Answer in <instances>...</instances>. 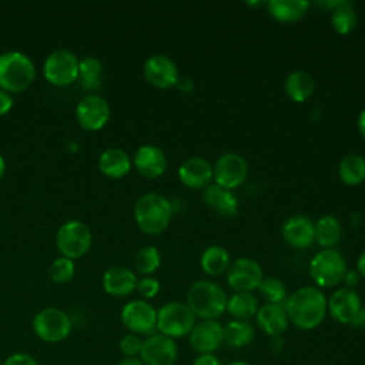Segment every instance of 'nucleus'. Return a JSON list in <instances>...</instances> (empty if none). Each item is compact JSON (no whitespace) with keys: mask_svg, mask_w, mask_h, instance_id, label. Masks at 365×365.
Here are the masks:
<instances>
[{"mask_svg":"<svg viewBox=\"0 0 365 365\" xmlns=\"http://www.w3.org/2000/svg\"><path fill=\"white\" fill-rule=\"evenodd\" d=\"M289 322L302 331L317 328L325 319L328 307L324 292L318 287H302L294 291L284 304Z\"/></svg>","mask_w":365,"mask_h":365,"instance_id":"f257e3e1","label":"nucleus"},{"mask_svg":"<svg viewBox=\"0 0 365 365\" xmlns=\"http://www.w3.org/2000/svg\"><path fill=\"white\" fill-rule=\"evenodd\" d=\"M134 218L143 232L157 235L170 225L173 205L168 198L158 192H145L135 201Z\"/></svg>","mask_w":365,"mask_h":365,"instance_id":"f03ea898","label":"nucleus"},{"mask_svg":"<svg viewBox=\"0 0 365 365\" xmlns=\"http://www.w3.org/2000/svg\"><path fill=\"white\" fill-rule=\"evenodd\" d=\"M227 299L224 289L208 279L195 281L187 292L188 308L202 321L221 317L227 309Z\"/></svg>","mask_w":365,"mask_h":365,"instance_id":"7ed1b4c3","label":"nucleus"},{"mask_svg":"<svg viewBox=\"0 0 365 365\" xmlns=\"http://www.w3.org/2000/svg\"><path fill=\"white\" fill-rule=\"evenodd\" d=\"M36 68L30 57L20 51L0 54V88L19 93L26 90L34 80Z\"/></svg>","mask_w":365,"mask_h":365,"instance_id":"20e7f679","label":"nucleus"},{"mask_svg":"<svg viewBox=\"0 0 365 365\" xmlns=\"http://www.w3.org/2000/svg\"><path fill=\"white\" fill-rule=\"evenodd\" d=\"M346 269L344 255L334 248L318 251L309 261V275L321 288H332L341 284Z\"/></svg>","mask_w":365,"mask_h":365,"instance_id":"39448f33","label":"nucleus"},{"mask_svg":"<svg viewBox=\"0 0 365 365\" xmlns=\"http://www.w3.org/2000/svg\"><path fill=\"white\" fill-rule=\"evenodd\" d=\"M195 325V315L184 302L171 301L157 311V329L168 338H182Z\"/></svg>","mask_w":365,"mask_h":365,"instance_id":"423d86ee","label":"nucleus"},{"mask_svg":"<svg viewBox=\"0 0 365 365\" xmlns=\"http://www.w3.org/2000/svg\"><path fill=\"white\" fill-rule=\"evenodd\" d=\"M91 240L93 235L90 228L84 222L76 220L63 224L58 228L56 237L57 248L63 257L70 259L84 255L91 245Z\"/></svg>","mask_w":365,"mask_h":365,"instance_id":"0eeeda50","label":"nucleus"},{"mask_svg":"<svg viewBox=\"0 0 365 365\" xmlns=\"http://www.w3.org/2000/svg\"><path fill=\"white\" fill-rule=\"evenodd\" d=\"M33 329L46 342H60L68 336L71 321L63 309L48 307L37 312L33 319Z\"/></svg>","mask_w":365,"mask_h":365,"instance_id":"6e6552de","label":"nucleus"},{"mask_svg":"<svg viewBox=\"0 0 365 365\" xmlns=\"http://www.w3.org/2000/svg\"><path fill=\"white\" fill-rule=\"evenodd\" d=\"M78 63L80 60L74 53L66 48H60L48 54L44 61V76L46 78L58 87L68 86L74 83L78 77Z\"/></svg>","mask_w":365,"mask_h":365,"instance_id":"1a4fd4ad","label":"nucleus"},{"mask_svg":"<svg viewBox=\"0 0 365 365\" xmlns=\"http://www.w3.org/2000/svg\"><path fill=\"white\" fill-rule=\"evenodd\" d=\"M212 171L215 184L231 191L245 182L248 164L242 155L237 153H225L217 158Z\"/></svg>","mask_w":365,"mask_h":365,"instance_id":"9d476101","label":"nucleus"},{"mask_svg":"<svg viewBox=\"0 0 365 365\" xmlns=\"http://www.w3.org/2000/svg\"><path fill=\"white\" fill-rule=\"evenodd\" d=\"M121 322L131 334H151L157 328V311L150 302L134 299L123 307Z\"/></svg>","mask_w":365,"mask_h":365,"instance_id":"9b49d317","label":"nucleus"},{"mask_svg":"<svg viewBox=\"0 0 365 365\" xmlns=\"http://www.w3.org/2000/svg\"><path fill=\"white\" fill-rule=\"evenodd\" d=\"M262 278V268L251 258H238L227 269V282L235 292H252L258 289Z\"/></svg>","mask_w":365,"mask_h":365,"instance_id":"f8f14e48","label":"nucleus"},{"mask_svg":"<svg viewBox=\"0 0 365 365\" xmlns=\"http://www.w3.org/2000/svg\"><path fill=\"white\" fill-rule=\"evenodd\" d=\"M178 348L173 338L163 334H153L143 341L140 359L144 365H174Z\"/></svg>","mask_w":365,"mask_h":365,"instance_id":"ddd939ff","label":"nucleus"},{"mask_svg":"<svg viewBox=\"0 0 365 365\" xmlns=\"http://www.w3.org/2000/svg\"><path fill=\"white\" fill-rule=\"evenodd\" d=\"M76 117L83 128L100 130L110 120V106L101 96L87 94L77 103Z\"/></svg>","mask_w":365,"mask_h":365,"instance_id":"4468645a","label":"nucleus"},{"mask_svg":"<svg viewBox=\"0 0 365 365\" xmlns=\"http://www.w3.org/2000/svg\"><path fill=\"white\" fill-rule=\"evenodd\" d=\"M144 78L157 88H171L178 83V70L175 63L165 54L148 57L143 67Z\"/></svg>","mask_w":365,"mask_h":365,"instance_id":"2eb2a0df","label":"nucleus"},{"mask_svg":"<svg viewBox=\"0 0 365 365\" xmlns=\"http://www.w3.org/2000/svg\"><path fill=\"white\" fill-rule=\"evenodd\" d=\"M331 317L339 324H352L356 318L362 302L359 294L355 289L342 287L338 288L327 301Z\"/></svg>","mask_w":365,"mask_h":365,"instance_id":"dca6fc26","label":"nucleus"},{"mask_svg":"<svg viewBox=\"0 0 365 365\" xmlns=\"http://www.w3.org/2000/svg\"><path fill=\"white\" fill-rule=\"evenodd\" d=\"M191 348L198 354H214L222 341V325L215 319L201 321L195 324L188 334Z\"/></svg>","mask_w":365,"mask_h":365,"instance_id":"f3484780","label":"nucleus"},{"mask_svg":"<svg viewBox=\"0 0 365 365\" xmlns=\"http://www.w3.org/2000/svg\"><path fill=\"white\" fill-rule=\"evenodd\" d=\"M178 178L188 188H205L214 178L212 165L204 157H188L178 168Z\"/></svg>","mask_w":365,"mask_h":365,"instance_id":"a211bd4d","label":"nucleus"},{"mask_svg":"<svg viewBox=\"0 0 365 365\" xmlns=\"http://www.w3.org/2000/svg\"><path fill=\"white\" fill-rule=\"evenodd\" d=\"M134 165L143 177L157 178L167 170V157L160 147L144 144L134 155Z\"/></svg>","mask_w":365,"mask_h":365,"instance_id":"6ab92c4d","label":"nucleus"},{"mask_svg":"<svg viewBox=\"0 0 365 365\" xmlns=\"http://www.w3.org/2000/svg\"><path fill=\"white\" fill-rule=\"evenodd\" d=\"M257 325L268 336H282L288 329L289 319L281 304H265L257 311Z\"/></svg>","mask_w":365,"mask_h":365,"instance_id":"aec40b11","label":"nucleus"},{"mask_svg":"<svg viewBox=\"0 0 365 365\" xmlns=\"http://www.w3.org/2000/svg\"><path fill=\"white\" fill-rule=\"evenodd\" d=\"M282 238L294 248H308L314 242V222L305 215H294L284 222Z\"/></svg>","mask_w":365,"mask_h":365,"instance_id":"412c9836","label":"nucleus"},{"mask_svg":"<svg viewBox=\"0 0 365 365\" xmlns=\"http://www.w3.org/2000/svg\"><path fill=\"white\" fill-rule=\"evenodd\" d=\"M103 287L106 292L113 297H127L135 289L137 277L125 267H111L104 272Z\"/></svg>","mask_w":365,"mask_h":365,"instance_id":"4be33fe9","label":"nucleus"},{"mask_svg":"<svg viewBox=\"0 0 365 365\" xmlns=\"http://www.w3.org/2000/svg\"><path fill=\"white\" fill-rule=\"evenodd\" d=\"M202 201L207 207H210L211 210H214L215 212H218L220 215L224 217H231L237 212L238 208V201L234 197V194L230 190H225L220 185L214 184H208L204 190H202Z\"/></svg>","mask_w":365,"mask_h":365,"instance_id":"5701e85b","label":"nucleus"},{"mask_svg":"<svg viewBox=\"0 0 365 365\" xmlns=\"http://www.w3.org/2000/svg\"><path fill=\"white\" fill-rule=\"evenodd\" d=\"M98 168L110 178H121L130 171L131 160L121 148H107L98 158Z\"/></svg>","mask_w":365,"mask_h":365,"instance_id":"b1692460","label":"nucleus"},{"mask_svg":"<svg viewBox=\"0 0 365 365\" xmlns=\"http://www.w3.org/2000/svg\"><path fill=\"white\" fill-rule=\"evenodd\" d=\"M308 9L309 1L305 0H271L267 3L269 16L281 23H294L299 20Z\"/></svg>","mask_w":365,"mask_h":365,"instance_id":"393cba45","label":"nucleus"},{"mask_svg":"<svg viewBox=\"0 0 365 365\" xmlns=\"http://www.w3.org/2000/svg\"><path fill=\"white\" fill-rule=\"evenodd\" d=\"M287 96L295 103L307 101L315 91L314 77L302 70H295L289 73L284 84Z\"/></svg>","mask_w":365,"mask_h":365,"instance_id":"a878e982","label":"nucleus"},{"mask_svg":"<svg viewBox=\"0 0 365 365\" xmlns=\"http://www.w3.org/2000/svg\"><path fill=\"white\" fill-rule=\"evenodd\" d=\"M342 235L339 220L334 215H322L314 224V240L324 248H332L338 244Z\"/></svg>","mask_w":365,"mask_h":365,"instance_id":"bb28decb","label":"nucleus"},{"mask_svg":"<svg viewBox=\"0 0 365 365\" xmlns=\"http://www.w3.org/2000/svg\"><path fill=\"white\" fill-rule=\"evenodd\" d=\"M255 335L254 327L248 321L232 319L222 327V341L231 348L247 346Z\"/></svg>","mask_w":365,"mask_h":365,"instance_id":"cd10ccee","label":"nucleus"},{"mask_svg":"<svg viewBox=\"0 0 365 365\" xmlns=\"http://www.w3.org/2000/svg\"><path fill=\"white\" fill-rule=\"evenodd\" d=\"M200 265L207 275L218 277L228 269L230 255L224 247L211 245L202 251Z\"/></svg>","mask_w":365,"mask_h":365,"instance_id":"c85d7f7f","label":"nucleus"},{"mask_svg":"<svg viewBox=\"0 0 365 365\" xmlns=\"http://www.w3.org/2000/svg\"><path fill=\"white\" fill-rule=\"evenodd\" d=\"M338 174L344 184L359 185L365 181V157L359 154L345 155L339 161Z\"/></svg>","mask_w":365,"mask_h":365,"instance_id":"c756f323","label":"nucleus"},{"mask_svg":"<svg viewBox=\"0 0 365 365\" xmlns=\"http://www.w3.org/2000/svg\"><path fill=\"white\" fill-rule=\"evenodd\" d=\"M234 319L248 321L257 315L258 301L251 292H235L227 299V309Z\"/></svg>","mask_w":365,"mask_h":365,"instance_id":"7c9ffc66","label":"nucleus"},{"mask_svg":"<svg viewBox=\"0 0 365 365\" xmlns=\"http://www.w3.org/2000/svg\"><path fill=\"white\" fill-rule=\"evenodd\" d=\"M103 64L97 57L86 56L78 63V77L80 84L86 90H96L101 84Z\"/></svg>","mask_w":365,"mask_h":365,"instance_id":"2f4dec72","label":"nucleus"},{"mask_svg":"<svg viewBox=\"0 0 365 365\" xmlns=\"http://www.w3.org/2000/svg\"><path fill=\"white\" fill-rule=\"evenodd\" d=\"M331 23L336 33L345 36L349 34L358 24V14L352 1H341L334 10H331Z\"/></svg>","mask_w":365,"mask_h":365,"instance_id":"473e14b6","label":"nucleus"},{"mask_svg":"<svg viewBox=\"0 0 365 365\" xmlns=\"http://www.w3.org/2000/svg\"><path fill=\"white\" fill-rule=\"evenodd\" d=\"M259 294L264 297L267 304H281L284 305L287 301V288L284 282L275 277L262 278L259 287Z\"/></svg>","mask_w":365,"mask_h":365,"instance_id":"72a5a7b5","label":"nucleus"},{"mask_svg":"<svg viewBox=\"0 0 365 365\" xmlns=\"http://www.w3.org/2000/svg\"><path fill=\"white\" fill-rule=\"evenodd\" d=\"M160 262H161V257H160V252L153 245H145L143 247L137 254H135V258H134V265L137 268V271L143 275H148V274H153L158 267H160Z\"/></svg>","mask_w":365,"mask_h":365,"instance_id":"f704fd0d","label":"nucleus"},{"mask_svg":"<svg viewBox=\"0 0 365 365\" xmlns=\"http://www.w3.org/2000/svg\"><path fill=\"white\" fill-rule=\"evenodd\" d=\"M74 262L67 257L56 258L50 267V277L57 284L68 282L74 277Z\"/></svg>","mask_w":365,"mask_h":365,"instance_id":"c9c22d12","label":"nucleus"},{"mask_svg":"<svg viewBox=\"0 0 365 365\" xmlns=\"http://www.w3.org/2000/svg\"><path fill=\"white\" fill-rule=\"evenodd\" d=\"M118 346L124 358H137L143 348V339L135 334H127L120 339Z\"/></svg>","mask_w":365,"mask_h":365,"instance_id":"e433bc0d","label":"nucleus"},{"mask_svg":"<svg viewBox=\"0 0 365 365\" xmlns=\"http://www.w3.org/2000/svg\"><path fill=\"white\" fill-rule=\"evenodd\" d=\"M135 289L143 298H154L160 291V282L153 277H144L137 281Z\"/></svg>","mask_w":365,"mask_h":365,"instance_id":"4c0bfd02","label":"nucleus"},{"mask_svg":"<svg viewBox=\"0 0 365 365\" xmlns=\"http://www.w3.org/2000/svg\"><path fill=\"white\" fill-rule=\"evenodd\" d=\"M3 365H38V362L29 354L24 352H17L10 355Z\"/></svg>","mask_w":365,"mask_h":365,"instance_id":"58836bf2","label":"nucleus"},{"mask_svg":"<svg viewBox=\"0 0 365 365\" xmlns=\"http://www.w3.org/2000/svg\"><path fill=\"white\" fill-rule=\"evenodd\" d=\"M359 279H361V275H359V272L356 269H346L342 282L345 284L346 288L355 289V287L359 284Z\"/></svg>","mask_w":365,"mask_h":365,"instance_id":"ea45409f","label":"nucleus"},{"mask_svg":"<svg viewBox=\"0 0 365 365\" xmlns=\"http://www.w3.org/2000/svg\"><path fill=\"white\" fill-rule=\"evenodd\" d=\"M192 365H221V361L214 354H198Z\"/></svg>","mask_w":365,"mask_h":365,"instance_id":"a19ab883","label":"nucleus"},{"mask_svg":"<svg viewBox=\"0 0 365 365\" xmlns=\"http://www.w3.org/2000/svg\"><path fill=\"white\" fill-rule=\"evenodd\" d=\"M13 106V98L10 93L0 88V115H4Z\"/></svg>","mask_w":365,"mask_h":365,"instance_id":"79ce46f5","label":"nucleus"},{"mask_svg":"<svg viewBox=\"0 0 365 365\" xmlns=\"http://www.w3.org/2000/svg\"><path fill=\"white\" fill-rule=\"evenodd\" d=\"M269 346L274 352H279L282 348H284V339L282 336H271V341H269Z\"/></svg>","mask_w":365,"mask_h":365,"instance_id":"37998d69","label":"nucleus"},{"mask_svg":"<svg viewBox=\"0 0 365 365\" xmlns=\"http://www.w3.org/2000/svg\"><path fill=\"white\" fill-rule=\"evenodd\" d=\"M355 328H365V307H362L356 315V318L354 319V322L351 324Z\"/></svg>","mask_w":365,"mask_h":365,"instance_id":"c03bdc74","label":"nucleus"},{"mask_svg":"<svg viewBox=\"0 0 365 365\" xmlns=\"http://www.w3.org/2000/svg\"><path fill=\"white\" fill-rule=\"evenodd\" d=\"M356 271L359 272L361 277L365 278V250L359 254V257L356 259Z\"/></svg>","mask_w":365,"mask_h":365,"instance_id":"a18cd8bd","label":"nucleus"},{"mask_svg":"<svg viewBox=\"0 0 365 365\" xmlns=\"http://www.w3.org/2000/svg\"><path fill=\"white\" fill-rule=\"evenodd\" d=\"M358 130H359V134L365 138V108L361 111L358 117Z\"/></svg>","mask_w":365,"mask_h":365,"instance_id":"49530a36","label":"nucleus"},{"mask_svg":"<svg viewBox=\"0 0 365 365\" xmlns=\"http://www.w3.org/2000/svg\"><path fill=\"white\" fill-rule=\"evenodd\" d=\"M117 365H144L143 361L137 356V358H123Z\"/></svg>","mask_w":365,"mask_h":365,"instance_id":"de8ad7c7","label":"nucleus"},{"mask_svg":"<svg viewBox=\"0 0 365 365\" xmlns=\"http://www.w3.org/2000/svg\"><path fill=\"white\" fill-rule=\"evenodd\" d=\"M4 171H6V163H4V158L0 155V178L3 177Z\"/></svg>","mask_w":365,"mask_h":365,"instance_id":"09e8293b","label":"nucleus"},{"mask_svg":"<svg viewBox=\"0 0 365 365\" xmlns=\"http://www.w3.org/2000/svg\"><path fill=\"white\" fill-rule=\"evenodd\" d=\"M227 365H251V364L244 362V361H234V362H230V364H227Z\"/></svg>","mask_w":365,"mask_h":365,"instance_id":"8fccbe9b","label":"nucleus"},{"mask_svg":"<svg viewBox=\"0 0 365 365\" xmlns=\"http://www.w3.org/2000/svg\"><path fill=\"white\" fill-rule=\"evenodd\" d=\"M0 365H3V364H0Z\"/></svg>","mask_w":365,"mask_h":365,"instance_id":"3c124183","label":"nucleus"}]
</instances>
